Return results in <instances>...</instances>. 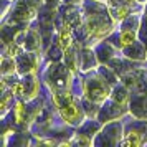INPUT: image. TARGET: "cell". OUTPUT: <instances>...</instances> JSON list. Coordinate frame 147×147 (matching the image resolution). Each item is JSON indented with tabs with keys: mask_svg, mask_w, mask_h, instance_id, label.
Instances as JSON below:
<instances>
[{
	"mask_svg": "<svg viewBox=\"0 0 147 147\" xmlns=\"http://www.w3.org/2000/svg\"><path fill=\"white\" fill-rule=\"evenodd\" d=\"M10 89H12V93H13L15 98H20L23 96V93H25V88H23V83H22V80L18 81H13V84L10 86Z\"/></svg>",
	"mask_w": 147,
	"mask_h": 147,
	"instance_id": "20",
	"label": "cell"
},
{
	"mask_svg": "<svg viewBox=\"0 0 147 147\" xmlns=\"http://www.w3.org/2000/svg\"><path fill=\"white\" fill-rule=\"evenodd\" d=\"M98 144H106V146H116L122 142V122L119 119L104 122L102 129L98 134Z\"/></svg>",
	"mask_w": 147,
	"mask_h": 147,
	"instance_id": "4",
	"label": "cell"
},
{
	"mask_svg": "<svg viewBox=\"0 0 147 147\" xmlns=\"http://www.w3.org/2000/svg\"><path fill=\"white\" fill-rule=\"evenodd\" d=\"M131 114H134L137 119L147 121V93H137L136 98L129 102Z\"/></svg>",
	"mask_w": 147,
	"mask_h": 147,
	"instance_id": "11",
	"label": "cell"
},
{
	"mask_svg": "<svg viewBox=\"0 0 147 147\" xmlns=\"http://www.w3.org/2000/svg\"><path fill=\"white\" fill-rule=\"evenodd\" d=\"M146 142H147V140H146Z\"/></svg>",
	"mask_w": 147,
	"mask_h": 147,
	"instance_id": "25",
	"label": "cell"
},
{
	"mask_svg": "<svg viewBox=\"0 0 147 147\" xmlns=\"http://www.w3.org/2000/svg\"><path fill=\"white\" fill-rule=\"evenodd\" d=\"M12 116H13V122L15 124H27V117H28V111L25 107V101L20 99L13 104L12 109Z\"/></svg>",
	"mask_w": 147,
	"mask_h": 147,
	"instance_id": "17",
	"label": "cell"
},
{
	"mask_svg": "<svg viewBox=\"0 0 147 147\" xmlns=\"http://www.w3.org/2000/svg\"><path fill=\"white\" fill-rule=\"evenodd\" d=\"M129 93H131V89L124 83L116 84V86H113V91H111V99H114L116 102H119V104L129 106V102H131V94Z\"/></svg>",
	"mask_w": 147,
	"mask_h": 147,
	"instance_id": "14",
	"label": "cell"
},
{
	"mask_svg": "<svg viewBox=\"0 0 147 147\" xmlns=\"http://www.w3.org/2000/svg\"><path fill=\"white\" fill-rule=\"evenodd\" d=\"M126 113H127V106L119 104V102H116L114 99L109 98V99L101 106L99 114H98V119H99L101 122H109V121L121 119Z\"/></svg>",
	"mask_w": 147,
	"mask_h": 147,
	"instance_id": "6",
	"label": "cell"
},
{
	"mask_svg": "<svg viewBox=\"0 0 147 147\" xmlns=\"http://www.w3.org/2000/svg\"><path fill=\"white\" fill-rule=\"evenodd\" d=\"M18 74V63H17V58L15 56H10V55H3L2 56V76H15Z\"/></svg>",
	"mask_w": 147,
	"mask_h": 147,
	"instance_id": "16",
	"label": "cell"
},
{
	"mask_svg": "<svg viewBox=\"0 0 147 147\" xmlns=\"http://www.w3.org/2000/svg\"><path fill=\"white\" fill-rule=\"evenodd\" d=\"M144 140H142V134L139 132V131H131V132H127L126 136H124V139H122V146H140Z\"/></svg>",
	"mask_w": 147,
	"mask_h": 147,
	"instance_id": "18",
	"label": "cell"
},
{
	"mask_svg": "<svg viewBox=\"0 0 147 147\" xmlns=\"http://www.w3.org/2000/svg\"><path fill=\"white\" fill-rule=\"evenodd\" d=\"M111 91H113V86L98 69L88 73V76L83 81V98L94 101L101 106L111 98Z\"/></svg>",
	"mask_w": 147,
	"mask_h": 147,
	"instance_id": "1",
	"label": "cell"
},
{
	"mask_svg": "<svg viewBox=\"0 0 147 147\" xmlns=\"http://www.w3.org/2000/svg\"><path fill=\"white\" fill-rule=\"evenodd\" d=\"M94 50H96V55H98V60H99L101 65H107L114 56H117V51H119L121 48L117 45L111 43V41L102 40L94 45Z\"/></svg>",
	"mask_w": 147,
	"mask_h": 147,
	"instance_id": "10",
	"label": "cell"
},
{
	"mask_svg": "<svg viewBox=\"0 0 147 147\" xmlns=\"http://www.w3.org/2000/svg\"><path fill=\"white\" fill-rule=\"evenodd\" d=\"M63 3L66 7H83L84 0H63Z\"/></svg>",
	"mask_w": 147,
	"mask_h": 147,
	"instance_id": "21",
	"label": "cell"
},
{
	"mask_svg": "<svg viewBox=\"0 0 147 147\" xmlns=\"http://www.w3.org/2000/svg\"><path fill=\"white\" fill-rule=\"evenodd\" d=\"M142 17H144V22L147 23V5H146V8H144V15H142Z\"/></svg>",
	"mask_w": 147,
	"mask_h": 147,
	"instance_id": "23",
	"label": "cell"
},
{
	"mask_svg": "<svg viewBox=\"0 0 147 147\" xmlns=\"http://www.w3.org/2000/svg\"><path fill=\"white\" fill-rule=\"evenodd\" d=\"M139 40V32H136V30H124V28H121L119 30V35H117V47L122 50V48L126 47H131L132 43Z\"/></svg>",
	"mask_w": 147,
	"mask_h": 147,
	"instance_id": "15",
	"label": "cell"
},
{
	"mask_svg": "<svg viewBox=\"0 0 147 147\" xmlns=\"http://www.w3.org/2000/svg\"><path fill=\"white\" fill-rule=\"evenodd\" d=\"M121 81L129 89L136 93H147V69L146 68H132L129 73L121 76Z\"/></svg>",
	"mask_w": 147,
	"mask_h": 147,
	"instance_id": "5",
	"label": "cell"
},
{
	"mask_svg": "<svg viewBox=\"0 0 147 147\" xmlns=\"http://www.w3.org/2000/svg\"><path fill=\"white\" fill-rule=\"evenodd\" d=\"M124 56H127L129 60L137 61V60H147V47L140 40H137L136 43H132L131 47H126L121 50Z\"/></svg>",
	"mask_w": 147,
	"mask_h": 147,
	"instance_id": "12",
	"label": "cell"
},
{
	"mask_svg": "<svg viewBox=\"0 0 147 147\" xmlns=\"http://www.w3.org/2000/svg\"><path fill=\"white\" fill-rule=\"evenodd\" d=\"M73 33H74L73 27H69L68 23H63V27L58 28V43L63 50H68L76 43L73 38Z\"/></svg>",
	"mask_w": 147,
	"mask_h": 147,
	"instance_id": "13",
	"label": "cell"
},
{
	"mask_svg": "<svg viewBox=\"0 0 147 147\" xmlns=\"http://www.w3.org/2000/svg\"><path fill=\"white\" fill-rule=\"evenodd\" d=\"M22 83H23V88H25V93L22 96V99L25 102H32L38 98V93H40V80L36 73H28L20 76Z\"/></svg>",
	"mask_w": 147,
	"mask_h": 147,
	"instance_id": "9",
	"label": "cell"
},
{
	"mask_svg": "<svg viewBox=\"0 0 147 147\" xmlns=\"http://www.w3.org/2000/svg\"><path fill=\"white\" fill-rule=\"evenodd\" d=\"M15 96L13 93H12V89L10 91H7V89H2V101H0V107H2V116H5L7 114V111L10 109V101L13 99Z\"/></svg>",
	"mask_w": 147,
	"mask_h": 147,
	"instance_id": "19",
	"label": "cell"
},
{
	"mask_svg": "<svg viewBox=\"0 0 147 147\" xmlns=\"http://www.w3.org/2000/svg\"><path fill=\"white\" fill-rule=\"evenodd\" d=\"M58 114L61 116V119L66 122L68 126H73V127H80L84 121L88 119L86 111L83 107V99L78 98V99L71 102L69 106L63 107V109H58Z\"/></svg>",
	"mask_w": 147,
	"mask_h": 147,
	"instance_id": "3",
	"label": "cell"
},
{
	"mask_svg": "<svg viewBox=\"0 0 147 147\" xmlns=\"http://www.w3.org/2000/svg\"><path fill=\"white\" fill-rule=\"evenodd\" d=\"M96 2H102V3H106V0H96Z\"/></svg>",
	"mask_w": 147,
	"mask_h": 147,
	"instance_id": "24",
	"label": "cell"
},
{
	"mask_svg": "<svg viewBox=\"0 0 147 147\" xmlns=\"http://www.w3.org/2000/svg\"><path fill=\"white\" fill-rule=\"evenodd\" d=\"M41 56L38 51H25L20 56H17V63H18V76L28 73H36L40 68Z\"/></svg>",
	"mask_w": 147,
	"mask_h": 147,
	"instance_id": "7",
	"label": "cell"
},
{
	"mask_svg": "<svg viewBox=\"0 0 147 147\" xmlns=\"http://www.w3.org/2000/svg\"><path fill=\"white\" fill-rule=\"evenodd\" d=\"M136 3H137V5H142V7H146L147 0H136Z\"/></svg>",
	"mask_w": 147,
	"mask_h": 147,
	"instance_id": "22",
	"label": "cell"
},
{
	"mask_svg": "<svg viewBox=\"0 0 147 147\" xmlns=\"http://www.w3.org/2000/svg\"><path fill=\"white\" fill-rule=\"evenodd\" d=\"M99 60H98V55L94 47L84 45L83 48H80V71L83 73H91L96 71L99 68Z\"/></svg>",
	"mask_w": 147,
	"mask_h": 147,
	"instance_id": "8",
	"label": "cell"
},
{
	"mask_svg": "<svg viewBox=\"0 0 147 147\" xmlns=\"http://www.w3.org/2000/svg\"><path fill=\"white\" fill-rule=\"evenodd\" d=\"M74 74L68 69L66 65H61L60 61L50 63L45 69V81H47L50 91H60V89H71Z\"/></svg>",
	"mask_w": 147,
	"mask_h": 147,
	"instance_id": "2",
	"label": "cell"
}]
</instances>
